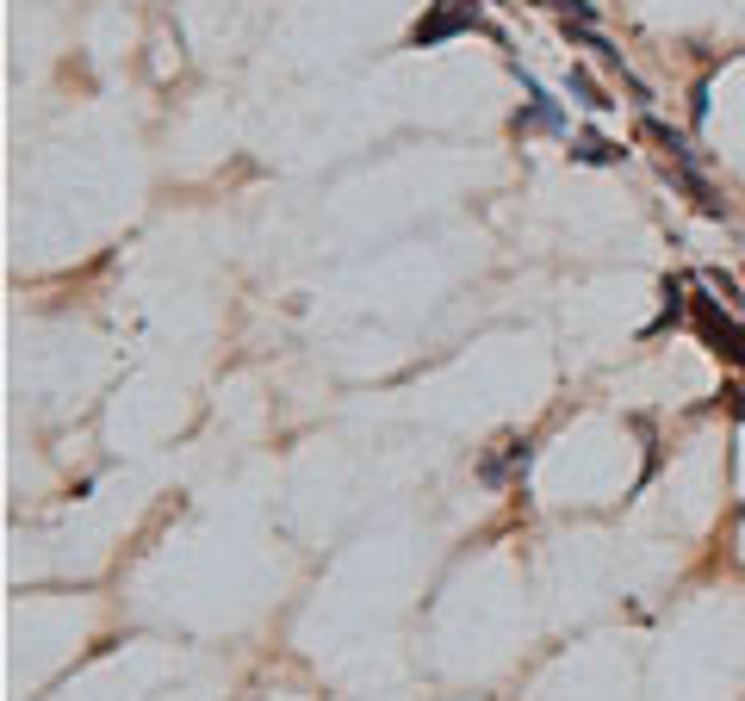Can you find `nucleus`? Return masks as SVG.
<instances>
[{"label":"nucleus","instance_id":"1","mask_svg":"<svg viewBox=\"0 0 745 701\" xmlns=\"http://www.w3.org/2000/svg\"><path fill=\"white\" fill-rule=\"evenodd\" d=\"M689 329L702 336V348H714L721 361H733V366H745V323H733L721 311V299H708V292H696L689 299Z\"/></svg>","mask_w":745,"mask_h":701},{"label":"nucleus","instance_id":"4","mask_svg":"<svg viewBox=\"0 0 745 701\" xmlns=\"http://www.w3.org/2000/svg\"><path fill=\"white\" fill-rule=\"evenodd\" d=\"M572 155L578 162H621V143H609V137H596V131H584V137H572Z\"/></svg>","mask_w":745,"mask_h":701},{"label":"nucleus","instance_id":"7","mask_svg":"<svg viewBox=\"0 0 745 701\" xmlns=\"http://www.w3.org/2000/svg\"><path fill=\"white\" fill-rule=\"evenodd\" d=\"M726 398V410H733V417H745V385H733V392H721Z\"/></svg>","mask_w":745,"mask_h":701},{"label":"nucleus","instance_id":"5","mask_svg":"<svg viewBox=\"0 0 745 701\" xmlns=\"http://www.w3.org/2000/svg\"><path fill=\"white\" fill-rule=\"evenodd\" d=\"M640 137H652V143H665L671 150V162H689V143H684V131H671V125H659V118H640Z\"/></svg>","mask_w":745,"mask_h":701},{"label":"nucleus","instance_id":"6","mask_svg":"<svg viewBox=\"0 0 745 701\" xmlns=\"http://www.w3.org/2000/svg\"><path fill=\"white\" fill-rule=\"evenodd\" d=\"M566 87H572L578 106H591V113H609V106H615V100H603V87H596V81L584 75V69H572V75H566Z\"/></svg>","mask_w":745,"mask_h":701},{"label":"nucleus","instance_id":"2","mask_svg":"<svg viewBox=\"0 0 745 701\" xmlns=\"http://www.w3.org/2000/svg\"><path fill=\"white\" fill-rule=\"evenodd\" d=\"M478 7L473 0H435V13L429 20H417V32H410V44L417 50H429V44H447V38H459V32H478Z\"/></svg>","mask_w":745,"mask_h":701},{"label":"nucleus","instance_id":"3","mask_svg":"<svg viewBox=\"0 0 745 701\" xmlns=\"http://www.w3.org/2000/svg\"><path fill=\"white\" fill-rule=\"evenodd\" d=\"M522 87H528V100H535V106L516 118V131H566V118H559V106L547 100V87H540L535 75H522Z\"/></svg>","mask_w":745,"mask_h":701}]
</instances>
